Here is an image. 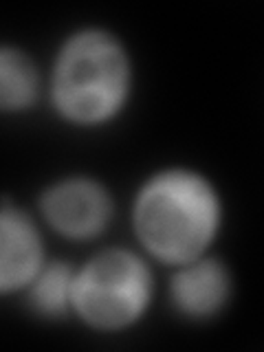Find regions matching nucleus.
<instances>
[{
  "instance_id": "7ed1b4c3",
  "label": "nucleus",
  "mask_w": 264,
  "mask_h": 352,
  "mask_svg": "<svg viewBox=\"0 0 264 352\" xmlns=\"http://www.w3.org/2000/svg\"><path fill=\"white\" fill-rule=\"evenodd\" d=\"M150 300L152 273L132 251H102L75 271L73 311L93 328L121 330L135 324Z\"/></svg>"
},
{
  "instance_id": "423d86ee",
  "label": "nucleus",
  "mask_w": 264,
  "mask_h": 352,
  "mask_svg": "<svg viewBox=\"0 0 264 352\" xmlns=\"http://www.w3.org/2000/svg\"><path fill=\"white\" fill-rule=\"evenodd\" d=\"M172 300L187 317H212L223 308L231 293V278L225 264L198 258L181 264L172 280Z\"/></svg>"
},
{
  "instance_id": "20e7f679",
  "label": "nucleus",
  "mask_w": 264,
  "mask_h": 352,
  "mask_svg": "<svg viewBox=\"0 0 264 352\" xmlns=\"http://www.w3.org/2000/svg\"><path fill=\"white\" fill-rule=\"evenodd\" d=\"M42 214L58 234L73 240L99 236L113 218V198L86 176H71L51 185L42 196Z\"/></svg>"
},
{
  "instance_id": "f03ea898",
  "label": "nucleus",
  "mask_w": 264,
  "mask_h": 352,
  "mask_svg": "<svg viewBox=\"0 0 264 352\" xmlns=\"http://www.w3.org/2000/svg\"><path fill=\"white\" fill-rule=\"evenodd\" d=\"M130 77L128 53L115 36L99 29L80 31L55 58L53 104L71 124H104L126 104Z\"/></svg>"
},
{
  "instance_id": "0eeeda50",
  "label": "nucleus",
  "mask_w": 264,
  "mask_h": 352,
  "mask_svg": "<svg viewBox=\"0 0 264 352\" xmlns=\"http://www.w3.org/2000/svg\"><path fill=\"white\" fill-rule=\"evenodd\" d=\"M38 97V71L27 53L5 47L0 51V106L5 113L29 108Z\"/></svg>"
},
{
  "instance_id": "6e6552de",
  "label": "nucleus",
  "mask_w": 264,
  "mask_h": 352,
  "mask_svg": "<svg viewBox=\"0 0 264 352\" xmlns=\"http://www.w3.org/2000/svg\"><path fill=\"white\" fill-rule=\"evenodd\" d=\"M75 269L64 262H53L42 267L40 273L27 286L33 308L42 315H64L73 308Z\"/></svg>"
},
{
  "instance_id": "f257e3e1",
  "label": "nucleus",
  "mask_w": 264,
  "mask_h": 352,
  "mask_svg": "<svg viewBox=\"0 0 264 352\" xmlns=\"http://www.w3.org/2000/svg\"><path fill=\"white\" fill-rule=\"evenodd\" d=\"M220 198L205 176L165 170L143 183L132 220L150 256L168 264L203 258L220 227Z\"/></svg>"
},
{
  "instance_id": "39448f33",
  "label": "nucleus",
  "mask_w": 264,
  "mask_h": 352,
  "mask_svg": "<svg viewBox=\"0 0 264 352\" xmlns=\"http://www.w3.org/2000/svg\"><path fill=\"white\" fill-rule=\"evenodd\" d=\"M42 267L44 249L38 227L25 212L5 203L0 214V291L25 289Z\"/></svg>"
}]
</instances>
